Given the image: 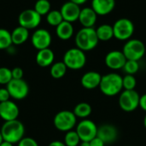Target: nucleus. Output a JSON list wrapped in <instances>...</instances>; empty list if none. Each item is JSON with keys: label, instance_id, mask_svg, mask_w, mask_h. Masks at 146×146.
<instances>
[{"label": "nucleus", "instance_id": "nucleus-41", "mask_svg": "<svg viewBox=\"0 0 146 146\" xmlns=\"http://www.w3.org/2000/svg\"><path fill=\"white\" fill-rule=\"evenodd\" d=\"M79 146H90V142H86V141H81Z\"/></svg>", "mask_w": 146, "mask_h": 146}, {"label": "nucleus", "instance_id": "nucleus-32", "mask_svg": "<svg viewBox=\"0 0 146 146\" xmlns=\"http://www.w3.org/2000/svg\"><path fill=\"white\" fill-rule=\"evenodd\" d=\"M12 79L11 69L6 67H0V85L7 86Z\"/></svg>", "mask_w": 146, "mask_h": 146}, {"label": "nucleus", "instance_id": "nucleus-3", "mask_svg": "<svg viewBox=\"0 0 146 146\" xmlns=\"http://www.w3.org/2000/svg\"><path fill=\"white\" fill-rule=\"evenodd\" d=\"M77 48L83 51H90L98 44V38L94 27H82L78 31L74 38Z\"/></svg>", "mask_w": 146, "mask_h": 146}, {"label": "nucleus", "instance_id": "nucleus-7", "mask_svg": "<svg viewBox=\"0 0 146 146\" xmlns=\"http://www.w3.org/2000/svg\"><path fill=\"white\" fill-rule=\"evenodd\" d=\"M139 98L140 95L136 90H124L119 94L118 104L121 110L130 113L139 107Z\"/></svg>", "mask_w": 146, "mask_h": 146}, {"label": "nucleus", "instance_id": "nucleus-14", "mask_svg": "<svg viewBox=\"0 0 146 146\" xmlns=\"http://www.w3.org/2000/svg\"><path fill=\"white\" fill-rule=\"evenodd\" d=\"M19 114V107L15 102L9 100L0 103V118L3 119L4 121L18 119Z\"/></svg>", "mask_w": 146, "mask_h": 146}, {"label": "nucleus", "instance_id": "nucleus-13", "mask_svg": "<svg viewBox=\"0 0 146 146\" xmlns=\"http://www.w3.org/2000/svg\"><path fill=\"white\" fill-rule=\"evenodd\" d=\"M126 62L127 58L122 50H111L107 53L104 58L105 65L111 70L122 69Z\"/></svg>", "mask_w": 146, "mask_h": 146}, {"label": "nucleus", "instance_id": "nucleus-6", "mask_svg": "<svg viewBox=\"0 0 146 146\" xmlns=\"http://www.w3.org/2000/svg\"><path fill=\"white\" fill-rule=\"evenodd\" d=\"M122 52L127 60L140 61L145 55L146 48L144 42L137 38H130L126 41Z\"/></svg>", "mask_w": 146, "mask_h": 146}, {"label": "nucleus", "instance_id": "nucleus-17", "mask_svg": "<svg viewBox=\"0 0 146 146\" xmlns=\"http://www.w3.org/2000/svg\"><path fill=\"white\" fill-rule=\"evenodd\" d=\"M102 75L96 71H88L85 73L81 79L80 84L86 90H93L99 87Z\"/></svg>", "mask_w": 146, "mask_h": 146}, {"label": "nucleus", "instance_id": "nucleus-38", "mask_svg": "<svg viewBox=\"0 0 146 146\" xmlns=\"http://www.w3.org/2000/svg\"><path fill=\"white\" fill-rule=\"evenodd\" d=\"M48 146H66L64 144V142L60 141V140H54L52 142H50Z\"/></svg>", "mask_w": 146, "mask_h": 146}, {"label": "nucleus", "instance_id": "nucleus-33", "mask_svg": "<svg viewBox=\"0 0 146 146\" xmlns=\"http://www.w3.org/2000/svg\"><path fill=\"white\" fill-rule=\"evenodd\" d=\"M17 146H38V142L30 137H24L18 144Z\"/></svg>", "mask_w": 146, "mask_h": 146}, {"label": "nucleus", "instance_id": "nucleus-31", "mask_svg": "<svg viewBox=\"0 0 146 146\" xmlns=\"http://www.w3.org/2000/svg\"><path fill=\"white\" fill-rule=\"evenodd\" d=\"M122 86L123 90H135L137 86V80L134 75L132 74H126L122 77Z\"/></svg>", "mask_w": 146, "mask_h": 146}, {"label": "nucleus", "instance_id": "nucleus-37", "mask_svg": "<svg viewBox=\"0 0 146 146\" xmlns=\"http://www.w3.org/2000/svg\"><path fill=\"white\" fill-rule=\"evenodd\" d=\"M139 107L142 110L146 112V93L140 96L139 98Z\"/></svg>", "mask_w": 146, "mask_h": 146}, {"label": "nucleus", "instance_id": "nucleus-28", "mask_svg": "<svg viewBox=\"0 0 146 146\" xmlns=\"http://www.w3.org/2000/svg\"><path fill=\"white\" fill-rule=\"evenodd\" d=\"M12 44L11 33L4 28H0V50H7Z\"/></svg>", "mask_w": 146, "mask_h": 146}, {"label": "nucleus", "instance_id": "nucleus-19", "mask_svg": "<svg viewBox=\"0 0 146 146\" xmlns=\"http://www.w3.org/2000/svg\"><path fill=\"white\" fill-rule=\"evenodd\" d=\"M98 15L92 9V7H86L81 9L79 16V21L83 27H93L96 24Z\"/></svg>", "mask_w": 146, "mask_h": 146}, {"label": "nucleus", "instance_id": "nucleus-4", "mask_svg": "<svg viewBox=\"0 0 146 146\" xmlns=\"http://www.w3.org/2000/svg\"><path fill=\"white\" fill-rule=\"evenodd\" d=\"M62 62L68 69L79 70L85 67L86 63V56L85 51L79 48H71L64 53Z\"/></svg>", "mask_w": 146, "mask_h": 146}, {"label": "nucleus", "instance_id": "nucleus-20", "mask_svg": "<svg viewBox=\"0 0 146 146\" xmlns=\"http://www.w3.org/2000/svg\"><path fill=\"white\" fill-rule=\"evenodd\" d=\"M55 54L50 48L38 50L36 55V62L41 68H46L51 66L54 63Z\"/></svg>", "mask_w": 146, "mask_h": 146}, {"label": "nucleus", "instance_id": "nucleus-36", "mask_svg": "<svg viewBox=\"0 0 146 146\" xmlns=\"http://www.w3.org/2000/svg\"><path fill=\"white\" fill-rule=\"evenodd\" d=\"M105 143L98 136L90 141V146H105Z\"/></svg>", "mask_w": 146, "mask_h": 146}, {"label": "nucleus", "instance_id": "nucleus-34", "mask_svg": "<svg viewBox=\"0 0 146 146\" xmlns=\"http://www.w3.org/2000/svg\"><path fill=\"white\" fill-rule=\"evenodd\" d=\"M11 73H12V78L15 79V80H21L23 78V70L20 67H15L13 69H11Z\"/></svg>", "mask_w": 146, "mask_h": 146}, {"label": "nucleus", "instance_id": "nucleus-24", "mask_svg": "<svg viewBox=\"0 0 146 146\" xmlns=\"http://www.w3.org/2000/svg\"><path fill=\"white\" fill-rule=\"evenodd\" d=\"M73 112L77 118H80L82 120L87 119L92 113V108L88 103L82 102L75 105Z\"/></svg>", "mask_w": 146, "mask_h": 146}, {"label": "nucleus", "instance_id": "nucleus-26", "mask_svg": "<svg viewBox=\"0 0 146 146\" xmlns=\"http://www.w3.org/2000/svg\"><path fill=\"white\" fill-rule=\"evenodd\" d=\"M46 21L49 25L56 27L62 21H63V18L60 10H50L46 15Z\"/></svg>", "mask_w": 146, "mask_h": 146}, {"label": "nucleus", "instance_id": "nucleus-10", "mask_svg": "<svg viewBox=\"0 0 146 146\" xmlns=\"http://www.w3.org/2000/svg\"><path fill=\"white\" fill-rule=\"evenodd\" d=\"M10 97L15 100H22L26 98L29 93L28 84L23 80L12 79L10 82L6 86Z\"/></svg>", "mask_w": 146, "mask_h": 146}, {"label": "nucleus", "instance_id": "nucleus-16", "mask_svg": "<svg viewBox=\"0 0 146 146\" xmlns=\"http://www.w3.org/2000/svg\"><path fill=\"white\" fill-rule=\"evenodd\" d=\"M119 133L117 128L112 124H103L98 127V137L105 144H111L116 141Z\"/></svg>", "mask_w": 146, "mask_h": 146}, {"label": "nucleus", "instance_id": "nucleus-27", "mask_svg": "<svg viewBox=\"0 0 146 146\" xmlns=\"http://www.w3.org/2000/svg\"><path fill=\"white\" fill-rule=\"evenodd\" d=\"M63 142L66 145V146H79L81 140H80L77 132L71 130L65 133Z\"/></svg>", "mask_w": 146, "mask_h": 146}, {"label": "nucleus", "instance_id": "nucleus-8", "mask_svg": "<svg viewBox=\"0 0 146 146\" xmlns=\"http://www.w3.org/2000/svg\"><path fill=\"white\" fill-rule=\"evenodd\" d=\"M114 38L121 41L129 40L134 33V24L128 18H120L113 25Z\"/></svg>", "mask_w": 146, "mask_h": 146}, {"label": "nucleus", "instance_id": "nucleus-29", "mask_svg": "<svg viewBox=\"0 0 146 146\" xmlns=\"http://www.w3.org/2000/svg\"><path fill=\"white\" fill-rule=\"evenodd\" d=\"M50 3L48 0H37L34 5V10L42 15H46L50 11Z\"/></svg>", "mask_w": 146, "mask_h": 146}, {"label": "nucleus", "instance_id": "nucleus-12", "mask_svg": "<svg viewBox=\"0 0 146 146\" xmlns=\"http://www.w3.org/2000/svg\"><path fill=\"white\" fill-rule=\"evenodd\" d=\"M51 35L50 32L44 28L37 29L32 35L31 41L32 44L38 50L49 48L51 44Z\"/></svg>", "mask_w": 146, "mask_h": 146}, {"label": "nucleus", "instance_id": "nucleus-1", "mask_svg": "<svg viewBox=\"0 0 146 146\" xmlns=\"http://www.w3.org/2000/svg\"><path fill=\"white\" fill-rule=\"evenodd\" d=\"M98 88L100 92L107 97H115L119 95L123 90L122 76L115 72L102 75Z\"/></svg>", "mask_w": 146, "mask_h": 146}, {"label": "nucleus", "instance_id": "nucleus-30", "mask_svg": "<svg viewBox=\"0 0 146 146\" xmlns=\"http://www.w3.org/2000/svg\"><path fill=\"white\" fill-rule=\"evenodd\" d=\"M124 72L127 74H132L134 75L139 70V63L138 61H133V60H127L123 68Z\"/></svg>", "mask_w": 146, "mask_h": 146}, {"label": "nucleus", "instance_id": "nucleus-23", "mask_svg": "<svg viewBox=\"0 0 146 146\" xmlns=\"http://www.w3.org/2000/svg\"><path fill=\"white\" fill-rule=\"evenodd\" d=\"M96 33H97V36H98L99 41L106 42L114 38L113 26H111L110 24L100 25L96 29Z\"/></svg>", "mask_w": 146, "mask_h": 146}, {"label": "nucleus", "instance_id": "nucleus-9", "mask_svg": "<svg viewBox=\"0 0 146 146\" xmlns=\"http://www.w3.org/2000/svg\"><path fill=\"white\" fill-rule=\"evenodd\" d=\"M98 127L97 124L89 119H83L76 125V132L81 141L90 142L97 137Z\"/></svg>", "mask_w": 146, "mask_h": 146}, {"label": "nucleus", "instance_id": "nucleus-15", "mask_svg": "<svg viewBox=\"0 0 146 146\" xmlns=\"http://www.w3.org/2000/svg\"><path fill=\"white\" fill-rule=\"evenodd\" d=\"M80 10L81 9L80 5L68 1L62 4V6L61 7L60 12L62 15L63 21L73 23L79 20Z\"/></svg>", "mask_w": 146, "mask_h": 146}, {"label": "nucleus", "instance_id": "nucleus-2", "mask_svg": "<svg viewBox=\"0 0 146 146\" xmlns=\"http://www.w3.org/2000/svg\"><path fill=\"white\" fill-rule=\"evenodd\" d=\"M0 131L3 140L14 145L18 144L24 138L25 127L21 121L16 119L4 121Z\"/></svg>", "mask_w": 146, "mask_h": 146}, {"label": "nucleus", "instance_id": "nucleus-25", "mask_svg": "<svg viewBox=\"0 0 146 146\" xmlns=\"http://www.w3.org/2000/svg\"><path fill=\"white\" fill-rule=\"evenodd\" d=\"M67 70H68V68L63 62H54L50 66V74L53 79L59 80V79H62L66 74Z\"/></svg>", "mask_w": 146, "mask_h": 146}, {"label": "nucleus", "instance_id": "nucleus-39", "mask_svg": "<svg viewBox=\"0 0 146 146\" xmlns=\"http://www.w3.org/2000/svg\"><path fill=\"white\" fill-rule=\"evenodd\" d=\"M69 1L72 2V3H74L78 4V5H82L84 3H86L88 0H69Z\"/></svg>", "mask_w": 146, "mask_h": 146}, {"label": "nucleus", "instance_id": "nucleus-35", "mask_svg": "<svg viewBox=\"0 0 146 146\" xmlns=\"http://www.w3.org/2000/svg\"><path fill=\"white\" fill-rule=\"evenodd\" d=\"M10 94L7 88H0V103L10 100Z\"/></svg>", "mask_w": 146, "mask_h": 146}, {"label": "nucleus", "instance_id": "nucleus-42", "mask_svg": "<svg viewBox=\"0 0 146 146\" xmlns=\"http://www.w3.org/2000/svg\"><path fill=\"white\" fill-rule=\"evenodd\" d=\"M143 124H144V127H145V129H146V114H145V117H144Z\"/></svg>", "mask_w": 146, "mask_h": 146}, {"label": "nucleus", "instance_id": "nucleus-21", "mask_svg": "<svg viewBox=\"0 0 146 146\" xmlns=\"http://www.w3.org/2000/svg\"><path fill=\"white\" fill-rule=\"evenodd\" d=\"M56 33L62 40H68L74 33V29L71 22L63 21L56 27Z\"/></svg>", "mask_w": 146, "mask_h": 146}, {"label": "nucleus", "instance_id": "nucleus-22", "mask_svg": "<svg viewBox=\"0 0 146 146\" xmlns=\"http://www.w3.org/2000/svg\"><path fill=\"white\" fill-rule=\"evenodd\" d=\"M29 38V30L20 26L15 27L11 32L12 44L15 45H20L24 44Z\"/></svg>", "mask_w": 146, "mask_h": 146}, {"label": "nucleus", "instance_id": "nucleus-44", "mask_svg": "<svg viewBox=\"0 0 146 146\" xmlns=\"http://www.w3.org/2000/svg\"><path fill=\"white\" fill-rule=\"evenodd\" d=\"M145 1H146V0H145Z\"/></svg>", "mask_w": 146, "mask_h": 146}, {"label": "nucleus", "instance_id": "nucleus-11", "mask_svg": "<svg viewBox=\"0 0 146 146\" xmlns=\"http://www.w3.org/2000/svg\"><path fill=\"white\" fill-rule=\"evenodd\" d=\"M19 25L30 30L38 27L41 22V15H38L34 9H27L23 10L18 17Z\"/></svg>", "mask_w": 146, "mask_h": 146}, {"label": "nucleus", "instance_id": "nucleus-43", "mask_svg": "<svg viewBox=\"0 0 146 146\" xmlns=\"http://www.w3.org/2000/svg\"><path fill=\"white\" fill-rule=\"evenodd\" d=\"M3 141V136H2V133H1V131H0V144Z\"/></svg>", "mask_w": 146, "mask_h": 146}, {"label": "nucleus", "instance_id": "nucleus-40", "mask_svg": "<svg viewBox=\"0 0 146 146\" xmlns=\"http://www.w3.org/2000/svg\"><path fill=\"white\" fill-rule=\"evenodd\" d=\"M0 146H14L13 144H11V143H9V142H7V141H3L1 144H0Z\"/></svg>", "mask_w": 146, "mask_h": 146}, {"label": "nucleus", "instance_id": "nucleus-5", "mask_svg": "<svg viewBox=\"0 0 146 146\" xmlns=\"http://www.w3.org/2000/svg\"><path fill=\"white\" fill-rule=\"evenodd\" d=\"M54 127L60 132L67 133L77 125V117L73 111L62 110L56 114L53 119Z\"/></svg>", "mask_w": 146, "mask_h": 146}, {"label": "nucleus", "instance_id": "nucleus-18", "mask_svg": "<svg viewBox=\"0 0 146 146\" xmlns=\"http://www.w3.org/2000/svg\"><path fill=\"white\" fill-rule=\"evenodd\" d=\"M115 7V0H92V9L98 15H107Z\"/></svg>", "mask_w": 146, "mask_h": 146}]
</instances>
